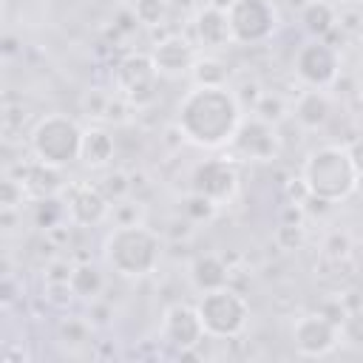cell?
<instances>
[{"instance_id":"cell-33","label":"cell","mask_w":363,"mask_h":363,"mask_svg":"<svg viewBox=\"0 0 363 363\" xmlns=\"http://www.w3.org/2000/svg\"><path fill=\"white\" fill-rule=\"evenodd\" d=\"M275 241H278V247H284V250H298V247L303 244V227L284 221V224L278 227V233H275Z\"/></svg>"},{"instance_id":"cell-30","label":"cell","mask_w":363,"mask_h":363,"mask_svg":"<svg viewBox=\"0 0 363 363\" xmlns=\"http://www.w3.org/2000/svg\"><path fill=\"white\" fill-rule=\"evenodd\" d=\"M108 108H111V96H108L105 91H99V88L85 91V96H82V111H85L88 116H94V119H108Z\"/></svg>"},{"instance_id":"cell-41","label":"cell","mask_w":363,"mask_h":363,"mask_svg":"<svg viewBox=\"0 0 363 363\" xmlns=\"http://www.w3.org/2000/svg\"><path fill=\"white\" fill-rule=\"evenodd\" d=\"M360 250H363V247H360Z\"/></svg>"},{"instance_id":"cell-19","label":"cell","mask_w":363,"mask_h":363,"mask_svg":"<svg viewBox=\"0 0 363 363\" xmlns=\"http://www.w3.org/2000/svg\"><path fill=\"white\" fill-rule=\"evenodd\" d=\"M113 153H116V142L105 128H85L79 159L88 167H105L113 159Z\"/></svg>"},{"instance_id":"cell-29","label":"cell","mask_w":363,"mask_h":363,"mask_svg":"<svg viewBox=\"0 0 363 363\" xmlns=\"http://www.w3.org/2000/svg\"><path fill=\"white\" fill-rule=\"evenodd\" d=\"M57 335L65 343H85V340H91V323L82 318H62L57 326Z\"/></svg>"},{"instance_id":"cell-31","label":"cell","mask_w":363,"mask_h":363,"mask_svg":"<svg viewBox=\"0 0 363 363\" xmlns=\"http://www.w3.org/2000/svg\"><path fill=\"white\" fill-rule=\"evenodd\" d=\"M142 213H145L142 204L139 201H128V199H119L111 207V216H113L116 224H142Z\"/></svg>"},{"instance_id":"cell-24","label":"cell","mask_w":363,"mask_h":363,"mask_svg":"<svg viewBox=\"0 0 363 363\" xmlns=\"http://www.w3.org/2000/svg\"><path fill=\"white\" fill-rule=\"evenodd\" d=\"M252 116L278 125V122L286 116V105H284V99H281L278 94H261L258 102L252 105Z\"/></svg>"},{"instance_id":"cell-23","label":"cell","mask_w":363,"mask_h":363,"mask_svg":"<svg viewBox=\"0 0 363 363\" xmlns=\"http://www.w3.org/2000/svg\"><path fill=\"white\" fill-rule=\"evenodd\" d=\"M184 216H187V221L190 224H199V221H210L213 216H216V210H218V204L216 201H210L207 196H201V193H193L190 190V196L184 199Z\"/></svg>"},{"instance_id":"cell-22","label":"cell","mask_w":363,"mask_h":363,"mask_svg":"<svg viewBox=\"0 0 363 363\" xmlns=\"http://www.w3.org/2000/svg\"><path fill=\"white\" fill-rule=\"evenodd\" d=\"M190 74H193V82H196V85H213V88L227 85V77H230L227 65H224L221 60H216V57L196 60V65H193Z\"/></svg>"},{"instance_id":"cell-40","label":"cell","mask_w":363,"mask_h":363,"mask_svg":"<svg viewBox=\"0 0 363 363\" xmlns=\"http://www.w3.org/2000/svg\"><path fill=\"white\" fill-rule=\"evenodd\" d=\"M340 3H349V6H357V3H363V0H340Z\"/></svg>"},{"instance_id":"cell-25","label":"cell","mask_w":363,"mask_h":363,"mask_svg":"<svg viewBox=\"0 0 363 363\" xmlns=\"http://www.w3.org/2000/svg\"><path fill=\"white\" fill-rule=\"evenodd\" d=\"M130 14L142 26H162V20L167 14V6H164V0H133Z\"/></svg>"},{"instance_id":"cell-26","label":"cell","mask_w":363,"mask_h":363,"mask_svg":"<svg viewBox=\"0 0 363 363\" xmlns=\"http://www.w3.org/2000/svg\"><path fill=\"white\" fill-rule=\"evenodd\" d=\"M340 340H346L349 346H360L363 349V303L343 315V320H340Z\"/></svg>"},{"instance_id":"cell-12","label":"cell","mask_w":363,"mask_h":363,"mask_svg":"<svg viewBox=\"0 0 363 363\" xmlns=\"http://www.w3.org/2000/svg\"><path fill=\"white\" fill-rule=\"evenodd\" d=\"M204 326L199 318V309L190 303H173L162 315V337L176 346L179 352H190L204 340Z\"/></svg>"},{"instance_id":"cell-36","label":"cell","mask_w":363,"mask_h":363,"mask_svg":"<svg viewBox=\"0 0 363 363\" xmlns=\"http://www.w3.org/2000/svg\"><path fill=\"white\" fill-rule=\"evenodd\" d=\"M71 272H74V267L68 264V261H51L48 264V269H45V281L48 284H68V278H71Z\"/></svg>"},{"instance_id":"cell-28","label":"cell","mask_w":363,"mask_h":363,"mask_svg":"<svg viewBox=\"0 0 363 363\" xmlns=\"http://www.w3.org/2000/svg\"><path fill=\"white\" fill-rule=\"evenodd\" d=\"M28 199V193H26V187H23V182L20 179H11V176H6L3 182H0V207L3 210H20V204Z\"/></svg>"},{"instance_id":"cell-13","label":"cell","mask_w":363,"mask_h":363,"mask_svg":"<svg viewBox=\"0 0 363 363\" xmlns=\"http://www.w3.org/2000/svg\"><path fill=\"white\" fill-rule=\"evenodd\" d=\"M65 213L77 227H94L111 213V199L94 184H71Z\"/></svg>"},{"instance_id":"cell-6","label":"cell","mask_w":363,"mask_h":363,"mask_svg":"<svg viewBox=\"0 0 363 363\" xmlns=\"http://www.w3.org/2000/svg\"><path fill=\"white\" fill-rule=\"evenodd\" d=\"M233 43L258 45L278 31V9L272 0H230L227 3Z\"/></svg>"},{"instance_id":"cell-1","label":"cell","mask_w":363,"mask_h":363,"mask_svg":"<svg viewBox=\"0 0 363 363\" xmlns=\"http://www.w3.org/2000/svg\"><path fill=\"white\" fill-rule=\"evenodd\" d=\"M241 119V102L227 85H193L176 108V130L182 139L207 150L230 147Z\"/></svg>"},{"instance_id":"cell-15","label":"cell","mask_w":363,"mask_h":363,"mask_svg":"<svg viewBox=\"0 0 363 363\" xmlns=\"http://www.w3.org/2000/svg\"><path fill=\"white\" fill-rule=\"evenodd\" d=\"M196 37L204 48H224L227 43H233V31H230V17L227 9L221 6H204L196 11L193 20Z\"/></svg>"},{"instance_id":"cell-20","label":"cell","mask_w":363,"mask_h":363,"mask_svg":"<svg viewBox=\"0 0 363 363\" xmlns=\"http://www.w3.org/2000/svg\"><path fill=\"white\" fill-rule=\"evenodd\" d=\"M301 23H303V28H306L312 37H326V34L337 26V11H335V6L326 3V0H312V3L303 6Z\"/></svg>"},{"instance_id":"cell-18","label":"cell","mask_w":363,"mask_h":363,"mask_svg":"<svg viewBox=\"0 0 363 363\" xmlns=\"http://www.w3.org/2000/svg\"><path fill=\"white\" fill-rule=\"evenodd\" d=\"M227 267L218 255L213 252H204V255H196V261L190 264V281L199 292H210V289H218V286H227Z\"/></svg>"},{"instance_id":"cell-2","label":"cell","mask_w":363,"mask_h":363,"mask_svg":"<svg viewBox=\"0 0 363 363\" xmlns=\"http://www.w3.org/2000/svg\"><path fill=\"white\" fill-rule=\"evenodd\" d=\"M357 164L349 145H320L301 164V182L312 201L337 204L357 187Z\"/></svg>"},{"instance_id":"cell-38","label":"cell","mask_w":363,"mask_h":363,"mask_svg":"<svg viewBox=\"0 0 363 363\" xmlns=\"http://www.w3.org/2000/svg\"><path fill=\"white\" fill-rule=\"evenodd\" d=\"M354 193L363 196V170H360V176H357V187H354Z\"/></svg>"},{"instance_id":"cell-35","label":"cell","mask_w":363,"mask_h":363,"mask_svg":"<svg viewBox=\"0 0 363 363\" xmlns=\"http://www.w3.org/2000/svg\"><path fill=\"white\" fill-rule=\"evenodd\" d=\"M323 255H326V258H335V261L346 258V255H349V235L332 233V235L326 238V244H323Z\"/></svg>"},{"instance_id":"cell-5","label":"cell","mask_w":363,"mask_h":363,"mask_svg":"<svg viewBox=\"0 0 363 363\" xmlns=\"http://www.w3.org/2000/svg\"><path fill=\"white\" fill-rule=\"evenodd\" d=\"M196 309H199L204 332L218 340L238 337L250 320V303L233 286H218V289L201 292V298L196 301Z\"/></svg>"},{"instance_id":"cell-32","label":"cell","mask_w":363,"mask_h":363,"mask_svg":"<svg viewBox=\"0 0 363 363\" xmlns=\"http://www.w3.org/2000/svg\"><path fill=\"white\" fill-rule=\"evenodd\" d=\"M99 190H102L108 199L119 201V199H125V196L130 193V182H128V176H125L122 170H116V173H111V176L105 179V184H99Z\"/></svg>"},{"instance_id":"cell-11","label":"cell","mask_w":363,"mask_h":363,"mask_svg":"<svg viewBox=\"0 0 363 363\" xmlns=\"http://www.w3.org/2000/svg\"><path fill=\"white\" fill-rule=\"evenodd\" d=\"M190 190L207 196L216 204H224L238 190V170L230 159H207V162L196 164V170L190 176Z\"/></svg>"},{"instance_id":"cell-27","label":"cell","mask_w":363,"mask_h":363,"mask_svg":"<svg viewBox=\"0 0 363 363\" xmlns=\"http://www.w3.org/2000/svg\"><path fill=\"white\" fill-rule=\"evenodd\" d=\"M62 213H65V207L54 196L51 199H37V204H34V221H37V227H45V230L60 227Z\"/></svg>"},{"instance_id":"cell-34","label":"cell","mask_w":363,"mask_h":363,"mask_svg":"<svg viewBox=\"0 0 363 363\" xmlns=\"http://www.w3.org/2000/svg\"><path fill=\"white\" fill-rule=\"evenodd\" d=\"M45 289H48L45 301H48L51 306H57V309H68V303L77 298L74 289H71V284H48Z\"/></svg>"},{"instance_id":"cell-7","label":"cell","mask_w":363,"mask_h":363,"mask_svg":"<svg viewBox=\"0 0 363 363\" xmlns=\"http://www.w3.org/2000/svg\"><path fill=\"white\" fill-rule=\"evenodd\" d=\"M295 74L306 88H329L340 74V54L326 37H312L295 51Z\"/></svg>"},{"instance_id":"cell-8","label":"cell","mask_w":363,"mask_h":363,"mask_svg":"<svg viewBox=\"0 0 363 363\" xmlns=\"http://www.w3.org/2000/svg\"><path fill=\"white\" fill-rule=\"evenodd\" d=\"M289 337H292V346H295L298 354L323 357L340 343V323L332 320L329 315H323L320 309L318 312H306V315L295 318Z\"/></svg>"},{"instance_id":"cell-10","label":"cell","mask_w":363,"mask_h":363,"mask_svg":"<svg viewBox=\"0 0 363 363\" xmlns=\"http://www.w3.org/2000/svg\"><path fill=\"white\" fill-rule=\"evenodd\" d=\"M233 156L247 159V162H272L281 153V139H278V125L264 122L258 116L241 119L233 142H230Z\"/></svg>"},{"instance_id":"cell-14","label":"cell","mask_w":363,"mask_h":363,"mask_svg":"<svg viewBox=\"0 0 363 363\" xmlns=\"http://www.w3.org/2000/svg\"><path fill=\"white\" fill-rule=\"evenodd\" d=\"M150 57L156 62V71L159 74H167V77H179V74L193 71V65L199 60L196 51H193V45L184 37H179V34L159 40L156 48L150 51Z\"/></svg>"},{"instance_id":"cell-4","label":"cell","mask_w":363,"mask_h":363,"mask_svg":"<svg viewBox=\"0 0 363 363\" xmlns=\"http://www.w3.org/2000/svg\"><path fill=\"white\" fill-rule=\"evenodd\" d=\"M82 128L77 119L65 113H45L37 119V125L28 133V145L37 162L54 164V167H68L79 159L82 150Z\"/></svg>"},{"instance_id":"cell-16","label":"cell","mask_w":363,"mask_h":363,"mask_svg":"<svg viewBox=\"0 0 363 363\" xmlns=\"http://www.w3.org/2000/svg\"><path fill=\"white\" fill-rule=\"evenodd\" d=\"M28 199H51L57 193L65 190V179H62V167H54V164H43V162H31L23 167V176H20Z\"/></svg>"},{"instance_id":"cell-9","label":"cell","mask_w":363,"mask_h":363,"mask_svg":"<svg viewBox=\"0 0 363 363\" xmlns=\"http://www.w3.org/2000/svg\"><path fill=\"white\" fill-rule=\"evenodd\" d=\"M156 77H159V71H156V62H153L150 54H128L113 68L116 88L136 108L153 102V96H156Z\"/></svg>"},{"instance_id":"cell-17","label":"cell","mask_w":363,"mask_h":363,"mask_svg":"<svg viewBox=\"0 0 363 363\" xmlns=\"http://www.w3.org/2000/svg\"><path fill=\"white\" fill-rule=\"evenodd\" d=\"M329 116H332V102L323 94V88H306L298 96V102H295V119L303 128L318 130V128H323L329 122Z\"/></svg>"},{"instance_id":"cell-37","label":"cell","mask_w":363,"mask_h":363,"mask_svg":"<svg viewBox=\"0 0 363 363\" xmlns=\"http://www.w3.org/2000/svg\"><path fill=\"white\" fill-rule=\"evenodd\" d=\"M352 156H354V164H357V170H363V142L352 145Z\"/></svg>"},{"instance_id":"cell-3","label":"cell","mask_w":363,"mask_h":363,"mask_svg":"<svg viewBox=\"0 0 363 363\" xmlns=\"http://www.w3.org/2000/svg\"><path fill=\"white\" fill-rule=\"evenodd\" d=\"M102 258L122 278H145L162 258L159 233L145 224H116L102 241Z\"/></svg>"},{"instance_id":"cell-39","label":"cell","mask_w":363,"mask_h":363,"mask_svg":"<svg viewBox=\"0 0 363 363\" xmlns=\"http://www.w3.org/2000/svg\"><path fill=\"white\" fill-rule=\"evenodd\" d=\"M357 105H360V111H363V85H360V91H357Z\"/></svg>"},{"instance_id":"cell-21","label":"cell","mask_w":363,"mask_h":363,"mask_svg":"<svg viewBox=\"0 0 363 363\" xmlns=\"http://www.w3.org/2000/svg\"><path fill=\"white\" fill-rule=\"evenodd\" d=\"M68 284H71V289H74L77 298L96 301L99 292H102V286H105V278H102V272L94 264H77L74 272H71V278H68Z\"/></svg>"}]
</instances>
